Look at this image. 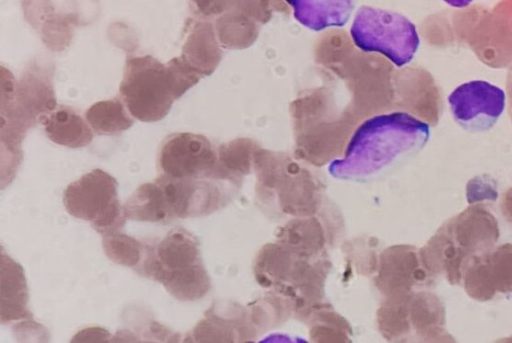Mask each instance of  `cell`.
<instances>
[{"instance_id": "6da1fadb", "label": "cell", "mask_w": 512, "mask_h": 343, "mask_svg": "<svg viewBox=\"0 0 512 343\" xmlns=\"http://www.w3.org/2000/svg\"><path fill=\"white\" fill-rule=\"evenodd\" d=\"M429 125L407 112L373 116L354 131L344 156L332 161L329 173L343 180L374 177L396 161L422 149Z\"/></svg>"}, {"instance_id": "7a4b0ae2", "label": "cell", "mask_w": 512, "mask_h": 343, "mask_svg": "<svg viewBox=\"0 0 512 343\" xmlns=\"http://www.w3.org/2000/svg\"><path fill=\"white\" fill-rule=\"evenodd\" d=\"M350 34L359 49L380 53L397 67L410 63L420 44L416 26L407 17L369 6L358 9Z\"/></svg>"}, {"instance_id": "3957f363", "label": "cell", "mask_w": 512, "mask_h": 343, "mask_svg": "<svg viewBox=\"0 0 512 343\" xmlns=\"http://www.w3.org/2000/svg\"><path fill=\"white\" fill-rule=\"evenodd\" d=\"M120 92L131 115L144 122L162 119L177 99L167 65L150 56L127 60Z\"/></svg>"}, {"instance_id": "277c9868", "label": "cell", "mask_w": 512, "mask_h": 343, "mask_svg": "<svg viewBox=\"0 0 512 343\" xmlns=\"http://www.w3.org/2000/svg\"><path fill=\"white\" fill-rule=\"evenodd\" d=\"M454 120L468 131L492 128L505 108V91L485 80H472L457 86L448 96Z\"/></svg>"}, {"instance_id": "5b68a950", "label": "cell", "mask_w": 512, "mask_h": 343, "mask_svg": "<svg viewBox=\"0 0 512 343\" xmlns=\"http://www.w3.org/2000/svg\"><path fill=\"white\" fill-rule=\"evenodd\" d=\"M462 283L477 301H488L497 293L512 291V244L494 246L476 255L466 265Z\"/></svg>"}, {"instance_id": "8992f818", "label": "cell", "mask_w": 512, "mask_h": 343, "mask_svg": "<svg viewBox=\"0 0 512 343\" xmlns=\"http://www.w3.org/2000/svg\"><path fill=\"white\" fill-rule=\"evenodd\" d=\"M144 245L143 258L135 270L157 282L167 272L201 262L198 240L182 227L171 229L158 242Z\"/></svg>"}, {"instance_id": "52a82bcc", "label": "cell", "mask_w": 512, "mask_h": 343, "mask_svg": "<svg viewBox=\"0 0 512 343\" xmlns=\"http://www.w3.org/2000/svg\"><path fill=\"white\" fill-rule=\"evenodd\" d=\"M156 181L163 191L170 220L207 215L223 204L205 176L175 178L161 174Z\"/></svg>"}, {"instance_id": "ba28073f", "label": "cell", "mask_w": 512, "mask_h": 343, "mask_svg": "<svg viewBox=\"0 0 512 343\" xmlns=\"http://www.w3.org/2000/svg\"><path fill=\"white\" fill-rule=\"evenodd\" d=\"M162 174L175 178L205 176L213 163L209 142L191 133H174L162 143L159 151Z\"/></svg>"}, {"instance_id": "9c48e42d", "label": "cell", "mask_w": 512, "mask_h": 343, "mask_svg": "<svg viewBox=\"0 0 512 343\" xmlns=\"http://www.w3.org/2000/svg\"><path fill=\"white\" fill-rule=\"evenodd\" d=\"M442 226L469 260L493 248L500 235L495 216L483 204H471Z\"/></svg>"}, {"instance_id": "30bf717a", "label": "cell", "mask_w": 512, "mask_h": 343, "mask_svg": "<svg viewBox=\"0 0 512 343\" xmlns=\"http://www.w3.org/2000/svg\"><path fill=\"white\" fill-rule=\"evenodd\" d=\"M117 199L116 180L100 169H94L72 182L63 195L67 212L90 222Z\"/></svg>"}, {"instance_id": "8fae6325", "label": "cell", "mask_w": 512, "mask_h": 343, "mask_svg": "<svg viewBox=\"0 0 512 343\" xmlns=\"http://www.w3.org/2000/svg\"><path fill=\"white\" fill-rule=\"evenodd\" d=\"M28 290L22 267L1 252L0 315L3 323L31 319L27 308Z\"/></svg>"}, {"instance_id": "7c38bea8", "label": "cell", "mask_w": 512, "mask_h": 343, "mask_svg": "<svg viewBox=\"0 0 512 343\" xmlns=\"http://www.w3.org/2000/svg\"><path fill=\"white\" fill-rule=\"evenodd\" d=\"M295 19L303 26L321 31L346 24L354 8V0H285Z\"/></svg>"}, {"instance_id": "4fadbf2b", "label": "cell", "mask_w": 512, "mask_h": 343, "mask_svg": "<svg viewBox=\"0 0 512 343\" xmlns=\"http://www.w3.org/2000/svg\"><path fill=\"white\" fill-rule=\"evenodd\" d=\"M411 320L418 336L424 341L453 342L445 328V306L432 293H419L411 298Z\"/></svg>"}, {"instance_id": "5bb4252c", "label": "cell", "mask_w": 512, "mask_h": 343, "mask_svg": "<svg viewBox=\"0 0 512 343\" xmlns=\"http://www.w3.org/2000/svg\"><path fill=\"white\" fill-rule=\"evenodd\" d=\"M45 132L53 142L70 148L88 145L92 128L80 115L67 107H59L41 119Z\"/></svg>"}, {"instance_id": "9a60e30c", "label": "cell", "mask_w": 512, "mask_h": 343, "mask_svg": "<svg viewBox=\"0 0 512 343\" xmlns=\"http://www.w3.org/2000/svg\"><path fill=\"white\" fill-rule=\"evenodd\" d=\"M129 220L143 222L170 221L163 191L159 183H145L139 186L123 205Z\"/></svg>"}, {"instance_id": "2e32d148", "label": "cell", "mask_w": 512, "mask_h": 343, "mask_svg": "<svg viewBox=\"0 0 512 343\" xmlns=\"http://www.w3.org/2000/svg\"><path fill=\"white\" fill-rule=\"evenodd\" d=\"M159 282L171 296L180 301L200 299L210 288L208 274L201 262L167 272Z\"/></svg>"}, {"instance_id": "e0dca14e", "label": "cell", "mask_w": 512, "mask_h": 343, "mask_svg": "<svg viewBox=\"0 0 512 343\" xmlns=\"http://www.w3.org/2000/svg\"><path fill=\"white\" fill-rule=\"evenodd\" d=\"M86 121L97 134L109 135L122 132L133 124V120L118 100L99 102L86 112Z\"/></svg>"}, {"instance_id": "ac0fdd59", "label": "cell", "mask_w": 512, "mask_h": 343, "mask_svg": "<svg viewBox=\"0 0 512 343\" xmlns=\"http://www.w3.org/2000/svg\"><path fill=\"white\" fill-rule=\"evenodd\" d=\"M102 236L103 250L110 260L126 267L139 265L144 254V243L121 231Z\"/></svg>"}, {"instance_id": "d6986e66", "label": "cell", "mask_w": 512, "mask_h": 343, "mask_svg": "<svg viewBox=\"0 0 512 343\" xmlns=\"http://www.w3.org/2000/svg\"><path fill=\"white\" fill-rule=\"evenodd\" d=\"M127 220L124 207L117 199L90 223L94 230L101 235H106L120 232Z\"/></svg>"}, {"instance_id": "ffe728a7", "label": "cell", "mask_w": 512, "mask_h": 343, "mask_svg": "<svg viewBox=\"0 0 512 343\" xmlns=\"http://www.w3.org/2000/svg\"><path fill=\"white\" fill-rule=\"evenodd\" d=\"M467 200L469 204H482V202H494L498 192L495 181L487 176H476L467 183Z\"/></svg>"}, {"instance_id": "44dd1931", "label": "cell", "mask_w": 512, "mask_h": 343, "mask_svg": "<svg viewBox=\"0 0 512 343\" xmlns=\"http://www.w3.org/2000/svg\"><path fill=\"white\" fill-rule=\"evenodd\" d=\"M111 335L102 328H86L76 334L73 341H110Z\"/></svg>"}, {"instance_id": "7402d4cb", "label": "cell", "mask_w": 512, "mask_h": 343, "mask_svg": "<svg viewBox=\"0 0 512 343\" xmlns=\"http://www.w3.org/2000/svg\"><path fill=\"white\" fill-rule=\"evenodd\" d=\"M500 207L506 220L512 224V187L503 194Z\"/></svg>"}, {"instance_id": "603a6c76", "label": "cell", "mask_w": 512, "mask_h": 343, "mask_svg": "<svg viewBox=\"0 0 512 343\" xmlns=\"http://www.w3.org/2000/svg\"><path fill=\"white\" fill-rule=\"evenodd\" d=\"M446 4L454 7V8H464L467 7L473 0H443Z\"/></svg>"}]
</instances>
